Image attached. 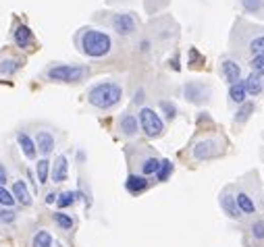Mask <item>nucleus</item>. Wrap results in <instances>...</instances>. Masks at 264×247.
<instances>
[{
    "mask_svg": "<svg viewBox=\"0 0 264 247\" xmlns=\"http://www.w3.org/2000/svg\"><path fill=\"white\" fill-rule=\"evenodd\" d=\"M79 48L85 56H90V58H104L113 50V40H111V36L100 31V29L87 27L79 36Z\"/></svg>",
    "mask_w": 264,
    "mask_h": 247,
    "instance_id": "obj_1",
    "label": "nucleus"
},
{
    "mask_svg": "<svg viewBox=\"0 0 264 247\" xmlns=\"http://www.w3.org/2000/svg\"><path fill=\"white\" fill-rule=\"evenodd\" d=\"M121 98H123V87L115 81L96 83L90 92H87V102L100 110H108V108L117 106L121 102Z\"/></svg>",
    "mask_w": 264,
    "mask_h": 247,
    "instance_id": "obj_2",
    "label": "nucleus"
},
{
    "mask_svg": "<svg viewBox=\"0 0 264 247\" xmlns=\"http://www.w3.org/2000/svg\"><path fill=\"white\" fill-rule=\"evenodd\" d=\"M44 75L54 83H77L87 75V69L81 64H52Z\"/></svg>",
    "mask_w": 264,
    "mask_h": 247,
    "instance_id": "obj_3",
    "label": "nucleus"
},
{
    "mask_svg": "<svg viewBox=\"0 0 264 247\" xmlns=\"http://www.w3.org/2000/svg\"><path fill=\"white\" fill-rule=\"evenodd\" d=\"M138 123H140L142 131L146 133L148 137H160L162 133H164V123H162V119H160L152 108H142V110H140Z\"/></svg>",
    "mask_w": 264,
    "mask_h": 247,
    "instance_id": "obj_4",
    "label": "nucleus"
},
{
    "mask_svg": "<svg viewBox=\"0 0 264 247\" xmlns=\"http://www.w3.org/2000/svg\"><path fill=\"white\" fill-rule=\"evenodd\" d=\"M218 154H221V144H218L216 139H202L193 148V158L195 160H210Z\"/></svg>",
    "mask_w": 264,
    "mask_h": 247,
    "instance_id": "obj_5",
    "label": "nucleus"
},
{
    "mask_svg": "<svg viewBox=\"0 0 264 247\" xmlns=\"http://www.w3.org/2000/svg\"><path fill=\"white\" fill-rule=\"evenodd\" d=\"M113 29L119 36H131L136 31V19L129 13H119L113 17Z\"/></svg>",
    "mask_w": 264,
    "mask_h": 247,
    "instance_id": "obj_6",
    "label": "nucleus"
},
{
    "mask_svg": "<svg viewBox=\"0 0 264 247\" xmlns=\"http://www.w3.org/2000/svg\"><path fill=\"white\" fill-rule=\"evenodd\" d=\"M34 142H36V150H38V152L44 156V158H46L48 154H52V150H54V144H56V142H54V135H52V133H50V131H44V129L36 133V139H34Z\"/></svg>",
    "mask_w": 264,
    "mask_h": 247,
    "instance_id": "obj_7",
    "label": "nucleus"
},
{
    "mask_svg": "<svg viewBox=\"0 0 264 247\" xmlns=\"http://www.w3.org/2000/svg\"><path fill=\"white\" fill-rule=\"evenodd\" d=\"M52 183H62V181H67V177H69V162H67V156H56V160L52 164Z\"/></svg>",
    "mask_w": 264,
    "mask_h": 247,
    "instance_id": "obj_8",
    "label": "nucleus"
},
{
    "mask_svg": "<svg viewBox=\"0 0 264 247\" xmlns=\"http://www.w3.org/2000/svg\"><path fill=\"white\" fill-rule=\"evenodd\" d=\"M13 197L15 201H19L21 206H31L34 204V197L29 193V187L25 185V181H21V179H17V181L13 183Z\"/></svg>",
    "mask_w": 264,
    "mask_h": 247,
    "instance_id": "obj_9",
    "label": "nucleus"
},
{
    "mask_svg": "<svg viewBox=\"0 0 264 247\" xmlns=\"http://www.w3.org/2000/svg\"><path fill=\"white\" fill-rule=\"evenodd\" d=\"M17 146L21 148V152H23V156H25L27 160H36V156H38L36 142L27 135L25 131H19V133H17Z\"/></svg>",
    "mask_w": 264,
    "mask_h": 247,
    "instance_id": "obj_10",
    "label": "nucleus"
},
{
    "mask_svg": "<svg viewBox=\"0 0 264 247\" xmlns=\"http://www.w3.org/2000/svg\"><path fill=\"white\" fill-rule=\"evenodd\" d=\"M13 42L21 50H27L31 46V29L27 25H17L13 31Z\"/></svg>",
    "mask_w": 264,
    "mask_h": 247,
    "instance_id": "obj_11",
    "label": "nucleus"
},
{
    "mask_svg": "<svg viewBox=\"0 0 264 247\" xmlns=\"http://www.w3.org/2000/svg\"><path fill=\"white\" fill-rule=\"evenodd\" d=\"M221 75H223V79L231 85V83L239 81L241 69H239V64H237L235 60H223V64H221Z\"/></svg>",
    "mask_w": 264,
    "mask_h": 247,
    "instance_id": "obj_12",
    "label": "nucleus"
},
{
    "mask_svg": "<svg viewBox=\"0 0 264 247\" xmlns=\"http://www.w3.org/2000/svg\"><path fill=\"white\" fill-rule=\"evenodd\" d=\"M125 189H127L129 193H134V195L142 193L144 189H148L146 177H144V174H129L127 181H125Z\"/></svg>",
    "mask_w": 264,
    "mask_h": 247,
    "instance_id": "obj_13",
    "label": "nucleus"
},
{
    "mask_svg": "<svg viewBox=\"0 0 264 247\" xmlns=\"http://www.w3.org/2000/svg\"><path fill=\"white\" fill-rule=\"evenodd\" d=\"M138 129H140L138 117H134V115H123V117H121V121H119V131L123 133V135H127V137L136 135Z\"/></svg>",
    "mask_w": 264,
    "mask_h": 247,
    "instance_id": "obj_14",
    "label": "nucleus"
},
{
    "mask_svg": "<svg viewBox=\"0 0 264 247\" xmlns=\"http://www.w3.org/2000/svg\"><path fill=\"white\" fill-rule=\"evenodd\" d=\"M19 69H21V60H17L13 56H7V58L0 60V77H11Z\"/></svg>",
    "mask_w": 264,
    "mask_h": 247,
    "instance_id": "obj_15",
    "label": "nucleus"
},
{
    "mask_svg": "<svg viewBox=\"0 0 264 247\" xmlns=\"http://www.w3.org/2000/svg\"><path fill=\"white\" fill-rule=\"evenodd\" d=\"M235 204H237L239 212H244V214H254V212H256V206H254L252 197H250L248 193H244V191H239V193L235 195Z\"/></svg>",
    "mask_w": 264,
    "mask_h": 247,
    "instance_id": "obj_16",
    "label": "nucleus"
},
{
    "mask_svg": "<svg viewBox=\"0 0 264 247\" xmlns=\"http://www.w3.org/2000/svg\"><path fill=\"white\" fill-rule=\"evenodd\" d=\"M246 85H244V81H235V83H231L229 85V98H231V102H235V104H244V100H246Z\"/></svg>",
    "mask_w": 264,
    "mask_h": 247,
    "instance_id": "obj_17",
    "label": "nucleus"
},
{
    "mask_svg": "<svg viewBox=\"0 0 264 247\" xmlns=\"http://www.w3.org/2000/svg\"><path fill=\"white\" fill-rule=\"evenodd\" d=\"M221 208H223L231 218H241V216H244V214L239 212L237 204H235V197H231L229 193H225V195L221 197Z\"/></svg>",
    "mask_w": 264,
    "mask_h": 247,
    "instance_id": "obj_18",
    "label": "nucleus"
},
{
    "mask_svg": "<svg viewBox=\"0 0 264 247\" xmlns=\"http://www.w3.org/2000/svg\"><path fill=\"white\" fill-rule=\"evenodd\" d=\"M36 174H38V183L40 185L48 183V177H50V162H48V158H42V160L36 162Z\"/></svg>",
    "mask_w": 264,
    "mask_h": 247,
    "instance_id": "obj_19",
    "label": "nucleus"
},
{
    "mask_svg": "<svg viewBox=\"0 0 264 247\" xmlns=\"http://www.w3.org/2000/svg\"><path fill=\"white\" fill-rule=\"evenodd\" d=\"M77 197H81V193H75V191H62L60 195H56V206L62 210V208H69L73 206Z\"/></svg>",
    "mask_w": 264,
    "mask_h": 247,
    "instance_id": "obj_20",
    "label": "nucleus"
},
{
    "mask_svg": "<svg viewBox=\"0 0 264 247\" xmlns=\"http://www.w3.org/2000/svg\"><path fill=\"white\" fill-rule=\"evenodd\" d=\"M31 247H54L52 235L48 231H38L31 239Z\"/></svg>",
    "mask_w": 264,
    "mask_h": 247,
    "instance_id": "obj_21",
    "label": "nucleus"
},
{
    "mask_svg": "<svg viewBox=\"0 0 264 247\" xmlns=\"http://www.w3.org/2000/svg\"><path fill=\"white\" fill-rule=\"evenodd\" d=\"M244 85H246V94H250V96H258L260 92H262V81H260V75H250L246 81H244Z\"/></svg>",
    "mask_w": 264,
    "mask_h": 247,
    "instance_id": "obj_22",
    "label": "nucleus"
},
{
    "mask_svg": "<svg viewBox=\"0 0 264 247\" xmlns=\"http://www.w3.org/2000/svg\"><path fill=\"white\" fill-rule=\"evenodd\" d=\"M52 218H54V222L58 224V227L62 229V231H71L73 229V218L69 216V214H64V212H54L52 214Z\"/></svg>",
    "mask_w": 264,
    "mask_h": 247,
    "instance_id": "obj_23",
    "label": "nucleus"
},
{
    "mask_svg": "<svg viewBox=\"0 0 264 247\" xmlns=\"http://www.w3.org/2000/svg\"><path fill=\"white\" fill-rule=\"evenodd\" d=\"M158 166H160V160H158V158H146V160L142 162V174H144V177L156 174Z\"/></svg>",
    "mask_w": 264,
    "mask_h": 247,
    "instance_id": "obj_24",
    "label": "nucleus"
},
{
    "mask_svg": "<svg viewBox=\"0 0 264 247\" xmlns=\"http://www.w3.org/2000/svg\"><path fill=\"white\" fill-rule=\"evenodd\" d=\"M202 85H197V83H189V85H185V96L191 100V102H200L204 96H202Z\"/></svg>",
    "mask_w": 264,
    "mask_h": 247,
    "instance_id": "obj_25",
    "label": "nucleus"
},
{
    "mask_svg": "<svg viewBox=\"0 0 264 247\" xmlns=\"http://www.w3.org/2000/svg\"><path fill=\"white\" fill-rule=\"evenodd\" d=\"M15 204H17V201H15L13 193L5 185H0V206H3V208H13Z\"/></svg>",
    "mask_w": 264,
    "mask_h": 247,
    "instance_id": "obj_26",
    "label": "nucleus"
},
{
    "mask_svg": "<svg viewBox=\"0 0 264 247\" xmlns=\"http://www.w3.org/2000/svg\"><path fill=\"white\" fill-rule=\"evenodd\" d=\"M171 172H173V162L171 160H160V166L156 170L158 181H167V179L171 177Z\"/></svg>",
    "mask_w": 264,
    "mask_h": 247,
    "instance_id": "obj_27",
    "label": "nucleus"
},
{
    "mask_svg": "<svg viewBox=\"0 0 264 247\" xmlns=\"http://www.w3.org/2000/svg\"><path fill=\"white\" fill-rule=\"evenodd\" d=\"M17 220V212L13 210V208H3L0 206V224H13Z\"/></svg>",
    "mask_w": 264,
    "mask_h": 247,
    "instance_id": "obj_28",
    "label": "nucleus"
},
{
    "mask_svg": "<svg viewBox=\"0 0 264 247\" xmlns=\"http://www.w3.org/2000/svg\"><path fill=\"white\" fill-rule=\"evenodd\" d=\"M250 52H252L254 56L264 54V36H258V38H254V40L250 42Z\"/></svg>",
    "mask_w": 264,
    "mask_h": 247,
    "instance_id": "obj_29",
    "label": "nucleus"
},
{
    "mask_svg": "<svg viewBox=\"0 0 264 247\" xmlns=\"http://www.w3.org/2000/svg\"><path fill=\"white\" fill-rule=\"evenodd\" d=\"M250 66H252V73L254 75H264V54L254 56L252 62H250Z\"/></svg>",
    "mask_w": 264,
    "mask_h": 247,
    "instance_id": "obj_30",
    "label": "nucleus"
},
{
    "mask_svg": "<svg viewBox=\"0 0 264 247\" xmlns=\"http://www.w3.org/2000/svg\"><path fill=\"white\" fill-rule=\"evenodd\" d=\"M254 112V104H244L239 108V112H237V117H235V121H239V123H244V121H248V117Z\"/></svg>",
    "mask_w": 264,
    "mask_h": 247,
    "instance_id": "obj_31",
    "label": "nucleus"
},
{
    "mask_svg": "<svg viewBox=\"0 0 264 247\" xmlns=\"http://www.w3.org/2000/svg\"><path fill=\"white\" fill-rule=\"evenodd\" d=\"M160 110L167 115V119H175V117H177V106L171 104V102H167V100L160 102Z\"/></svg>",
    "mask_w": 264,
    "mask_h": 247,
    "instance_id": "obj_32",
    "label": "nucleus"
},
{
    "mask_svg": "<svg viewBox=\"0 0 264 247\" xmlns=\"http://www.w3.org/2000/svg\"><path fill=\"white\" fill-rule=\"evenodd\" d=\"M252 235L254 239H264V220H256L252 224Z\"/></svg>",
    "mask_w": 264,
    "mask_h": 247,
    "instance_id": "obj_33",
    "label": "nucleus"
},
{
    "mask_svg": "<svg viewBox=\"0 0 264 247\" xmlns=\"http://www.w3.org/2000/svg\"><path fill=\"white\" fill-rule=\"evenodd\" d=\"M241 3H244L246 11H250V13H258L262 9V0H241Z\"/></svg>",
    "mask_w": 264,
    "mask_h": 247,
    "instance_id": "obj_34",
    "label": "nucleus"
},
{
    "mask_svg": "<svg viewBox=\"0 0 264 247\" xmlns=\"http://www.w3.org/2000/svg\"><path fill=\"white\" fill-rule=\"evenodd\" d=\"M7 183H9V172H7L5 164L0 162V185H7Z\"/></svg>",
    "mask_w": 264,
    "mask_h": 247,
    "instance_id": "obj_35",
    "label": "nucleus"
},
{
    "mask_svg": "<svg viewBox=\"0 0 264 247\" xmlns=\"http://www.w3.org/2000/svg\"><path fill=\"white\" fill-rule=\"evenodd\" d=\"M54 201H56V193L50 191V193L46 195V204H54Z\"/></svg>",
    "mask_w": 264,
    "mask_h": 247,
    "instance_id": "obj_36",
    "label": "nucleus"
},
{
    "mask_svg": "<svg viewBox=\"0 0 264 247\" xmlns=\"http://www.w3.org/2000/svg\"><path fill=\"white\" fill-rule=\"evenodd\" d=\"M142 96H144V92H138V94H136V104H140V102H142V100H144V98H142Z\"/></svg>",
    "mask_w": 264,
    "mask_h": 247,
    "instance_id": "obj_37",
    "label": "nucleus"
}]
</instances>
